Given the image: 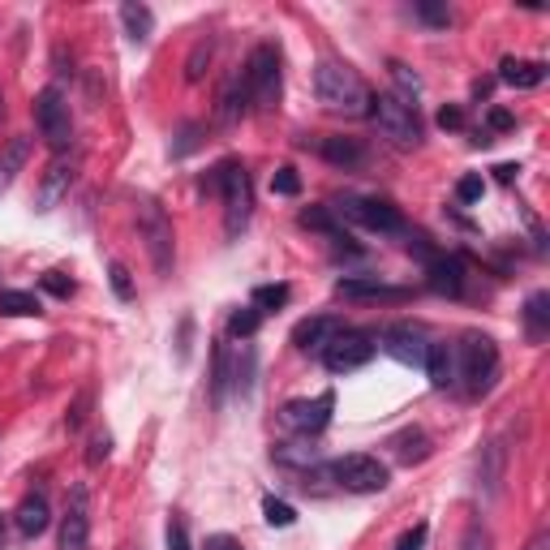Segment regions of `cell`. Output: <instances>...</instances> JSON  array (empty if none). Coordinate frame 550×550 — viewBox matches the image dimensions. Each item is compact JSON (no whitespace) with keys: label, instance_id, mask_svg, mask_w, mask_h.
Listing matches in <instances>:
<instances>
[{"label":"cell","instance_id":"6da1fadb","mask_svg":"<svg viewBox=\"0 0 550 550\" xmlns=\"http://www.w3.org/2000/svg\"><path fill=\"white\" fill-rule=\"evenodd\" d=\"M314 95L327 112L340 117H370V91L357 78V69L340 65V61H318L314 65Z\"/></svg>","mask_w":550,"mask_h":550},{"label":"cell","instance_id":"7a4b0ae2","mask_svg":"<svg viewBox=\"0 0 550 550\" xmlns=\"http://www.w3.org/2000/svg\"><path fill=\"white\" fill-rule=\"evenodd\" d=\"M215 190L224 194V233H228V237H241L245 224H250V211H254L250 172L228 159V164L215 168Z\"/></svg>","mask_w":550,"mask_h":550},{"label":"cell","instance_id":"3957f363","mask_svg":"<svg viewBox=\"0 0 550 550\" xmlns=\"http://www.w3.org/2000/svg\"><path fill=\"white\" fill-rule=\"evenodd\" d=\"M138 237L147 245L151 263L159 275H172V258H177V237H172V220L164 215L155 198H142L138 202Z\"/></svg>","mask_w":550,"mask_h":550},{"label":"cell","instance_id":"277c9868","mask_svg":"<svg viewBox=\"0 0 550 550\" xmlns=\"http://www.w3.org/2000/svg\"><path fill=\"white\" fill-rule=\"evenodd\" d=\"M370 117L379 125V134L396 147H417L422 142V125H417V108L404 104L400 95H370Z\"/></svg>","mask_w":550,"mask_h":550},{"label":"cell","instance_id":"5b68a950","mask_svg":"<svg viewBox=\"0 0 550 550\" xmlns=\"http://www.w3.org/2000/svg\"><path fill=\"white\" fill-rule=\"evenodd\" d=\"M456 349V374L469 383V392H486L490 383L499 379V349L490 336H465L460 344H452Z\"/></svg>","mask_w":550,"mask_h":550},{"label":"cell","instance_id":"8992f818","mask_svg":"<svg viewBox=\"0 0 550 550\" xmlns=\"http://www.w3.org/2000/svg\"><path fill=\"white\" fill-rule=\"evenodd\" d=\"M245 91H250V104L258 112H271L280 104V52L271 48V43H258L250 52V61H245Z\"/></svg>","mask_w":550,"mask_h":550},{"label":"cell","instance_id":"52a82bcc","mask_svg":"<svg viewBox=\"0 0 550 550\" xmlns=\"http://www.w3.org/2000/svg\"><path fill=\"white\" fill-rule=\"evenodd\" d=\"M331 477H336L344 490H353V495H379V490L392 482V473H387L383 460L379 456H366V452L331 460Z\"/></svg>","mask_w":550,"mask_h":550},{"label":"cell","instance_id":"ba28073f","mask_svg":"<svg viewBox=\"0 0 550 550\" xmlns=\"http://www.w3.org/2000/svg\"><path fill=\"white\" fill-rule=\"evenodd\" d=\"M35 125H39L43 142L56 151H65L69 142H74V117H69V104L56 86H43L35 95Z\"/></svg>","mask_w":550,"mask_h":550},{"label":"cell","instance_id":"9c48e42d","mask_svg":"<svg viewBox=\"0 0 550 550\" xmlns=\"http://www.w3.org/2000/svg\"><path fill=\"white\" fill-rule=\"evenodd\" d=\"M336 215H349L353 224L370 228V233H404V220L392 202H379V198H336L331 202Z\"/></svg>","mask_w":550,"mask_h":550},{"label":"cell","instance_id":"30bf717a","mask_svg":"<svg viewBox=\"0 0 550 550\" xmlns=\"http://www.w3.org/2000/svg\"><path fill=\"white\" fill-rule=\"evenodd\" d=\"M374 349H379V344H374L370 331H340V336L323 349V366L331 374H353L374 357Z\"/></svg>","mask_w":550,"mask_h":550},{"label":"cell","instance_id":"8fae6325","mask_svg":"<svg viewBox=\"0 0 550 550\" xmlns=\"http://www.w3.org/2000/svg\"><path fill=\"white\" fill-rule=\"evenodd\" d=\"M74 177H78V159H74V155L52 159L48 172H43L39 194H35V211L48 215V211L61 207V198H69V190H74Z\"/></svg>","mask_w":550,"mask_h":550},{"label":"cell","instance_id":"7c38bea8","mask_svg":"<svg viewBox=\"0 0 550 550\" xmlns=\"http://www.w3.org/2000/svg\"><path fill=\"white\" fill-rule=\"evenodd\" d=\"M331 409H336V396L331 392L314 396V400H288L284 404V426L297 430V434H318V430H327Z\"/></svg>","mask_w":550,"mask_h":550},{"label":"cell","instance_id":"4fadbf2b","mask_svg":"<svg viewBox=\"0 0 550 550\" xmlns=\"http://www.w3.org/2000/svg\"><path fill=\"white\" fill-rule=\"evenodd\" d=\"M426 349H430V340H426V331L417 323H396V327L383 331V353L396 357L400 366H422Z\"/></svg>","mask_w":550,"mask_h":550},{"label":"cell","instance_id":"5bb4252c","mask_svg":"<svg viewBox=\"0 0 550 550\" xmlns=\"http://www.w3.org/2000/svg\"><path fill=\"white\" fill-rule=\"evenodd\" d=\"M91 546V512H86V490L78 486L69 495V512L61 520V550H86Z\"/></svg>","mask_w":550,"mask_h":550},{"label":"cell","instance_id":"9a60e30c","mask_svg":"<svg viewBox=\"0 0 550 550\" xmlns=\"http://www.w3.org/2000/svg\"><path fill=\"white\" fill-rule=\"evenodd\" d=\"M465 280H469V263L460 254L430 258V288L439 297H460L465 293Z\"/></svg>","mask_w":550,"mask_h":550},{"label":"cell","instance_id":"2e32d148","mask_svg":"<svg viewBox=\"0 0 550 550\" xmlns=\"http://www.w3.org/2000/svg\"><path fill=\"white\" fill-rule=\"evenodd\" d=\"M340 318H306V323H297V331H293V344H297V349L301 353H323L327 349V344L331 340H336L340 336Z\"/></svg>","mask_w":550,"mask_h":550},{"label":"cell","instance_id":"e0dca14e","mask_svg":"<svg viewBox=\"0 0 550 550\" xmlns=\"http://www.w3.org/2000/svg\"><path fill=\"white\" fill-rule=\"evenodd\" d=\"M314 151L327 159V164H336V168H361L366 164V147H361L357 138H340V134H331V138H318L314 142Z\"/></svg>","mask_w":550,"mask_h":550},{"label":"cell","instance_id":"ac0fdd59","mask_svg":"<svg viewBox=\"0 0 550 550\" xmlns=\"http://www.w3.org/2000/svg\"><path fill=\"white\" fill-rule=\"evenodd\" d=\"M13 525H18L22 538H39V533L52 525L48 499H43V495H26V499L18 503V512H13Z\"/></svg>","mask_w":550,"mask_h":550},{"label":"cell","instance_id":"d6986e66","mask_svg":"<svg viewBox=\"0 0 550 550\" xmlns=\"http://www.w3.org/2000/svg\"><path fill=\"white\" fill-rule=\"evenodd\" d=\"M499 82L516 86V91H533V86L546 82V65H542V61H520V56H503Z\"/></svg>","mask_w":550,"mask_h":550},{"label":"cell","instance_id":"ffe728a7","mask_svg":"<svg viewBox=\"0 0 550 550\" xmlns=\"http://www.w3.org/2000/svg\"><path fill=\"white\" fill-rule=\"evenodd\" d=\"M336 293L353 297V301H409L413 297L409 288H392V284H379V280H340Z\"/></svg>","mask_w":550,"mask_h":550},{"label":"cell","instance_id":"44dd1931","mask_svg":"<svg viewBox=\"0 0 550 550\" xmlns=\"http://www.w3.org/2000/svg\"><path fill=\"white\" fill-rule=\"evenodd\" d=\"M422 370L430 374V383L439 387V392H443V387H452V383H456V349H452L447 340L430 344V349H426V361H422Z\"/></svg>","mask_w":550,"mask_h":550},{"label":"cell","instance_id":"7402d4cb","mask_svg":"<svg viewBox=\"0 0 550 550\" xmlns=\"http://www.w3.org/2000/svg\"><path fill=\"white\" fill-rule=\"evenodd\" d=\"M503 473H508V447H503L499 439L482 447V465H477V477H482L486 495H499L503 486Z\"/></svg>","mask_w":550,"mask_h":550},{"label":"cell","instance_id":"603a6c76","mask_svg":"<svg viewBox=\"0 0 550 550\" xmlns=\"http://www.w3.org/2000/svg\"><path fill=\"white\" fill-rule=\"evenodd\" d=\"M26 159H31V138L18 134V138H9L5 147H0V194L13 185V177L26 168Z\"/></svg>","mask_w":550,"mask_h":550},{"label":"cell","instance_id":"cb8c5ba5","mask_svg":"<svg viewBox=\"0 0 550 550\" xmlns=\"http://www.w3.org/2000/svg\"><path fill=\"white\" fill-rule=\"evenodd\" d=\"M392 447H396V460H400V465H422V460L430 456V439H426V434L422 430H400L396 434V439H392Z\"/></svg>","mask_w":550,"mask_h":550},{"label":"cell","instance_id":"d4e9b609","mask_svg":"<svg viewBox=\"0 0 550 550\" xmlns=\"http://www.w3.org/2000/svg\"><path fill=\"white\" fill-rule=\"evenodd\" d=\"M121 22H125V31H129V39L134 43H147L151 39V31H155V13L147 9V5H121Z\"/></svg>","mask_w":550,"mask_h":550},{"label":"cell","instance_id":"484cf974","mask_svg":"<svg viewBox=\"0 0 550 550\" xmlns=\"http://www.w3.org/2000/svg\"><path fill=\"white\" fill-rule=\"evenodd\" d=\"M0 314H9V318H35V314H43V306H39L35 293L5 288V293H0Z\"/></svg>","mask_w":550,"mask_h":550},{"label":"cell","instance_id":"4316f807","mask_svg":"<svg viewBox=\"0 0 550 550\" xmlns=\"http://www.w3.org/2000/svg\"><path fill=\"white\" fill-rule=\"evenodd\" d=\"M245 108H250V91H245V78H233V82H228V91H224V99H220V117H224V121H237Z\"/></svg>","mask_w":550,"mask_h":550},{"label":"cell","instance_id":"83f0119b","mask_svg":"<svg viewBox=\"0 0 550 550\" xmlns=\"http://www.w3.org/2000/svg\"><path fill=\"white\" fill-rule=\"evenodd\" d=\"M525 323H529L533 336H546L550 331V293H533L525 301Z\"/></svg>","mask_w":550,"mask_h":550},{"label":"cell","instance_id":"f1b7e54d","mask_svg":"<svg viewBox=\"0 0 550 550\" xmlns=\"http://www.w3.org/2000/svg\"><path fill=\"white\" fill-rule=\"evenodd\" d=\"M301 228H314V233H327V237H344V228L336 224V211L331 207H306L301 211Z\"/></svg>","mask_w":550,"mask_h":550},{"label":"cell","instance_id":"f546056e","mask_svg":"<svg viewBox=\"0 0 550 550\" xmlns=\"http://www.w3.org/2000/svg\"><path fill=\"white\" fill-rule=\"evenodd\" d=\"M288 297H293V288H288V284H263V288H254V310L258 314L280 310V306H288Z\"/></svg>","mask_w":550,"mask_h":550},{"label":"cell","instance_id":"4dcf8cb0","mask_svg":"<svg viewBox=\"0 0 550 550\" xmlns=\"http://www.w3.org/2000/svg\"><path fill=\"white\" fill-rule=\"evenodd\" d=\"M211 56H215V39H198L194 52H190V61H185V78L202 82V74H207V65H211Z\"/></svg>","mask_w":550,"mask_h":550},{"label":"cell","instance_id":"1f68e13d","mask_svg":"<svg viewBox=\"0 0 550 550\" xmlns=\"http://www.w3.org/2000/svg\"><path fill=\"white\" fill-rule=\"evenodd\" d=\"M387 69H392V82L400 86V99H404V104H413V99L422 95V78H417L409 65H400V61H392ZM413 108H417V104H413Z\"/></svg>","mask_w":550,"mask_h":550},{"label":"cell","instance_id":"d6a6232c","mask_svg":"<svg viewBox=\"0 0 550 550\" xmlns=\"http://www.w3.org/2000/svg\"><path fill=\"white\" fill-rule=\"evenodd\" d=\"M263 520L271 529H288L297 520V512H293V503H284V499H275V495H267L263 499Z\"/></svg>","mask_w":550,"mask_h":550},{"label":"cell","instance_id":"836d02e7","mask_svg":"<svg viewBox=\"0 0 550 550\" xmlns=\"http://www.w3.org/2000/svg\"><path fill=\"white\" fill-rule=\"evenodd\" d=\"M258 323H263V314H258L254 306H245V310H233V318H228V331L241 336V340H250L254 331H258Z\"/></svg>","mask_w":550,"mask_h":550},{"label":"cell","instance_id":"e575fe53","mask_svg":"<svg viewBox=\"0 0 550 550\" xmlns=\"http://www.w3.org/2000/svg\"><path fill=\"white\" fill-rule=\"evenodd\" d=\"M224 387H228V349H224V344H215V370H211V396H215V404L224 400Z\"/></svg>","mask_w":550,"mask_h":550},{"label":"cell","instance_id":"d590c367","mask_svg":"<svg viewBox=\"0 0 550 550\" xmlns=\"http://www.w3.org/2000/svg\"><path fill=\"white\" fill-rule=\"evenodd\" d=\"M271 194H280V198H297L301 194V177H297V168H280L271 177Z\"/></svg>","mask_w":550,"mask_h":550},{"label":"cell","instance_id":"8d00e7d4","mask_svg":"<svg viewBox=\"0 0 550 550\" xmlns=\"http://www.w3.org/2000/svg\"><path fill=\"white\" fill-rule=\"evenodd\" d=\"M417 18L430 26H452V9L439 5V0H417Z\"/></svg>","mask_w":550,"mask_h":550},{"label":"cell","instance_id":"74e56055","mask_svg":"<svg viewBox=\"0 0 550 550\" xmlns=\"http://www.w3.org/2000/svg\"><path fill=\"white\" fill-rule=\"evenodd\" d=\"M108 280H112V293H117L121 301H134V280H129V271L121 263L108 267Z\"/></svg>","mask_w":550,"mask_h":550},{"label":"cell","instance_id":"f35d334b","mask_svg":"<svg viewBox=\"0 0 550 550\" xmlns=\"http://www.w3.org/2000/svg\"><path fill=\"white\" fill-rule=\"evenodd\" d=\"M460 550H495V542H490V533L482 525H469L465 538H460Z\"/></svg>","mask_w":550,"mask_h":550},{"label":"cell","instance_id":"ab89813d","mask_svg":"<svg viewBox=\"0 0 550 550\" xmlns=\"http://www.w3.org/2000/svg\"><path fill=\"white\" fill-rule=\"evenodd\" d=\"M108 452H112V434H108V430H99L95 439H91V452H86V465H104Z\"/></svg>","mask_w":550,"mask_h":550},{"label":"cell","instance_id":"60d3db41","mask_svg":"<svg viewBox=\"0 0 550 550\" xmlns=\"http://www.w3.org/2000/svg\"><path fill=\"white\" fill-rule=\"evenodd\" d=\"M43 288H48V293L52 297H74V280H65V275L61 271H48V275H43Z\"/></svg>","mask_w":550,"mask_h":550},{"label":"cell","instance_id":"b9f144b4","mask_svg":"<svg viewBox=\"0 0 550 550\" xmlns=\"http://www.w3.org/2000/svg\"><path fill=\"white\" fill-rule=\"evenodd\" d=\"M482 177H460V185H456V198L460 202H482Z\"/></svg>","mask_w":550,"mask_h":550},{"label":"cell","instance_id":"7bdbcfd3","mask_svg":"<svg viewBox=\"0 0 550 550\" xmlns=\"http://www.w3.org/2000/svg\"><path fill=\"white\" fill-rule=\"evenodd\" d=\"M168 550H190V533H185V520L177 516L168 520Z\"/></svg>","mask_w":550,"mask_h":550},{"label":"cell","instance_id":"ee69618b","mask_svg":"<svg viewBox=\"0 0 550 550\" xmlns=\"http://www.w3.org/2000/svg\"><path fill=\"white\" fill-rule=\"evenodd\" d=\"M426 538H430V525H413L404 538L396 542V550H422L426 546Z\"/></svg>","mask_w":550,"mask_h":550},{"label":"cell","instance_id":"f6af8a7d","mask_svg":"<svg viewBox=\"0 0 550 550\" xmlns=\"http://www.w3.org/2000/svg\"><path fill=\"white\" fill-rule=\"evenodd\" d=\"M86 404H91V392H82V396L74 400V409L65 413V426H69V430H78V426L86 422Z\"/></svg>","mask_w":550,"mask_h":550},{"label":"cell","instance_id":"bcb514c9","mask_svg":"<svg viewBox=\"0 0 550 550\" xmlns=\"http://www.w3.org/2000/svg\"><path fill=\"white\" fill-rule=\"evenodd\" d=\"M486 125H490V129H499V134H508V129L516 125V117H512V112H508V108H490V117H486Z\"/></svg>","mask_w":550,"mask_h":550},{"label":"cell","instance_id":"7dc6e473","mask_svg":"<svg viewBox=\"0 0 550 550\" xmlns=\"http://www.w3.org/2000/svg\"><path fill=\"white\" fill-rule=\"evenodd\" d=\"M439 125L443 129H460V125H465V112H460L456 104H447V108H439Z\"/></svg>","mask_w":550,"mask_h":550},{"label":"cell","instance_id":"c3c4849f","mask_svg":"<svg viewBox=\"0 0 550 550\" xmlns=\"http://www.w3.org/2000/svg\"><path fill=\"white\" fill-rule=\"evenodd\" d=\"M190 331H194V323H190V318H181V340H177V357L181 361H190Z\"/></svg>","mask_w":550,"mask_h":550},{"label":"cell","instance_id":"681fc988","mask_svg":"<svg viewBox=\"0 0 550 550\" xmlns=\"http://www.w3.org/2000/svg\"><path fill=\"white\" fill-rule=\"evenodd\" d=\"M194 134H198V125H185V134H181L177 147H172V155H190V151H194V142H198Z\"/></svg>","mask_w":550,"mask_h":550},{"label":"cell","instance_id":"f907efd6","mask_svg":"<svg viewBox=\"0 0 550 550\" xmlns=\"http://www.w3.org/2000/svg\"><path fill=\"white\" fill-rule=\"evenodd\" d=\"M207 550H241V542L228 538V533H211V538H207Z\"/></svg>","mask_w":550,"mask_h":550},{"label":"cell","instance_id":"816d5d0a","mask_svg":"<svg viewBox=\"0 0 550 550\" xmlns=\"http://www.w3.org/2000/svg\"><path fill=\"white\" fill-rule=\"evenodd\" d=\"M516 172H520V164H499V168H495V181L512 185V181H516Z\"/></svg>","mask_w":550,"mask_h":550},{"label":"cell","instance_id":"f5cc1de1","mask_svg":"<svg viewBox=\"0 0 550 550\" xmlns=\"http://www.w3.org/2000/svg\"><path fill=\"white\" fill-rule=\"evenodd\" d=\"M525 550H550V533H546V529H542V533H533Z\"/></svg>","mask_w":550,"mask_h":550},{"label":"cell","instance_id":"db71d44e","mask_svg":"<svg viewBox=\"0 0 550 550\" xmlns=\"http://www.w3.org/2000/svg\"><path fill=\"white\" fill-rule=\"evenodd\" d=\"M0 117H5V95H0Z\"/></svg>","mask_w":550,"mask_h":550},{"label":"cell","instance_id":"11a10c76","mask_svg":"<svg viewBox=\"0 0 550 550\" xmlns=\"http://www.w3.org/2000/svg\"><path fill=\"white\" fill-rule=\"evenodd\" d=\"M0 538H5V525H0Z\"/></svg>","mask_w":550,"mask_h":550}]
</instances>
